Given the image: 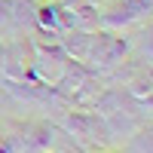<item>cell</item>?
<instances>
[{
  "instance_id": "cell-1",
  "label": "cell",
  "mask_w": 153,
  "mask_h": 153,
  "mask_svg": "<svg viewBox=\"0 0 153 153\" xmlns=\"http://www.w3.org/2000/svg\"><path fill=\"white\" fill-rule=\"evenodd\" d=\"M68 126V132H74L80 141L86 144H107V138H110V129H107V123L101 113L95 110H80V113H71V117L65 120Z\"/></svg>"
},
{
  "instance_id": "cell-2",
  "label": "cell",
  "mask_w": 153,
  "mask_h": 153,
  "mask_svg": "<svg viewBox=\"0 0 153 153\" xmlns=\"http://www.w3.org/2000/svg\"><path fill=\"white\" fill-rule=\"evenodd\" d=\"M126 55V40L123 37H113V34H98L92 40V49H89V58L92 68H113L120 65Z\"/></svg>"
},
{
  "instance_id": "cell-3",
  "label": "cell",
  "mask_w": 153,
  "mask_h": 153,
  "mask_svg": "<svg viewBox=\"0 0 153 153\" xmlns=\"http://www.w3.org/2000/svg\"><path fill=\"white\" fill-rule=\"evenodd\" d=\"M71 61V55L65 52V46L61 43H52V46H37V52H34V68L43 74V80H49L55 86V80L61 76V71H65V65Z\"/></svg>"
},
{
  "instance_id": "cell-4",
  "label": "cell",
  "mask_w": 153,
  "mask_h": 153,
  "mask_svg": "<svg viewBox=\"0 0 153 153\" xmlns=\"http://www.w3.org/2000/svg\"><path fill=\"white\" fill-rule=\"evenodd\" d=\"M55 141V129L49 123L25 126V153H46Z\"/></svg>"
},
{
  "instance_id": "cell-5",
  "label": "cell",
  "mask_w": 153,
  "mask_h": 153,
  "mask_svg": "<svg viewBox=\"0 0 153 153\" xmlns=\"http://www.w3.org/2000/svg\"><path fill=\"white\" fill-rule=\"evenodd\" d=\"M86 76H89V71H86V68H80V65H74V61H68L65 71H61V76L55 80V89H58L61 95H74L76 89L86 83Z\"/></svg>"
},
{
  "instance_id": "cell-6",
  "label": "cell",
  "mask_w": 153,
  "mask_h": 153,
  "mask_svg": "<svg viewBox=\"0 0 153 153\" xmlns=\"http://www.w3.org/2000/svg\"><path fill=\"white\" fill-rule=\"evenodd\" d=\"M129 95L150 107V76H147V80H144V76H141V80H135V83L129 86Z\"/></svg>"
},
{
  "instance_id": "cell-7",
  "label": "cell",
  "mask_w": 153,
  "mask_h": 153,
  "mask_svg": "<svg viewBox=\"0 0 153 153\" xmlns=\"http://www.w3.org/2000/svg\"><path fill=\"white\" fill-rule=\"evenodd\" d=\"M132 153H150V129H141V132L135 135Z\"/></svg>"
},
{
  "instance_id": "cell-8",
  "label": "cell",
  "mask_w": 153,
  "mask_h": 153,
  "mask_svg": "<svg viewBox=\"0 0 153 153\" xmlns=\"http://www.w3.org/2000/svg\"><path fill=\"white\" fill-rule=\"evenodd\" d=\"M0 153H12V150H9V147H6V144H0Z\"/></svg>"
}]
</instances>
